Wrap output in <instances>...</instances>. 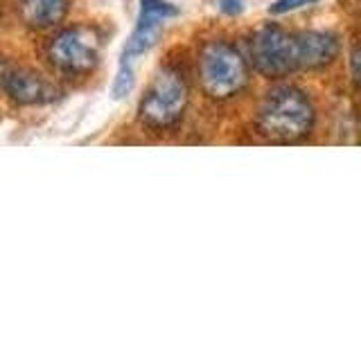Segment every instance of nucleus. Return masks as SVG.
Segmentation results:
<instances>
[{
	"instance_id": "nucleus-10",
	"label": "nucleus",
	"mask_w": 361,
	"mask_h": 338,
	"mask_svg": "<svg viewBox=\"0 0 361 338\" xmlns=\"http://www.w3.org/2000/svg\"><path fill=\"white\" fill-rule=\"evenodd\" d=\"M135 86V68L133 65H118L116 79L111 84V95L113 99H124Z\"/></svg>"
},
{
	"instance_id": "nucleus-1",
	"label": "nucleus",
	"mask_w": 361,
	"mask_h": 338,
	"mask_svg": "<svg viewBox=\"0 0 361 338\" xmlns=\"http://www.w3.org/2000/svg\"><path fill=\"white\" fill-rule=\"evenodd\" d=\"M316 108L310 95L296 86H280L264 97L257 129L274 142H300L314 129Z\"/></svg>"
},
{
	"instance_id": "nucleus-11",
	"label": "nucleus",
	"mask_w": 361,
	"mask_h": 338,
	"mask_svg": "<svg viewBox=\"0 0 361 338\" xmlns=\"http://www.w3.org/2000/svg\"><path fill=\"white\" fill-rule=\"evenodd\" d=\"M321 3V0H274L269 7L271 14H289V11H296V9H302V7H310V5H316Z\"/></svg>"
},
{
	"instance_id": "nucleus-12",
	"label": "nucleus",
	"mask_w": 361,
	"mask_h": 338,
	"mask_svg": "<svg viewBox=\"0 0 361 338\" xmlns=\"http://www.w3.org/2000/svg\"><path fill=\"white\" fill-rule=\"evenodd\" d=\"M219 9L226 16H237V14H242L244 0H219Z\"/></svg>"
},
{
	"instance_id": "nucleus-2",
	"label": "nucleus",
	"mask_w": 361,
	"mask_h": 338,
	"mask_svg": "<svg viewBox=\"0 0 361 338\" xmlns=\"http://www.w3.org/2000/svg\"><path fill=\"white\" fill-rule=\"evenodd\" d=\"M199 82L212 99H231L251 82V63L228 41H210L199 54Z\"/></svg>"
},
{
	"instance_id": "nucleus-9",
	"label": "nucleus",
	"mask_w": 361,
	"mask_h": 338,
	"mask_svg": "<svg viewBox=\"0 0 361 338\" xmlns=\"http://www.w3.org/2000/svg\"><path fill=\"white\" fill-rule=\"evenodd\" d=\"M18 14L32 30H50L66 18L68 0H18Z\"/></svg>"
},
{
	"instance_id": "nucleus-3",
	"label": "nucleus",
	"mask_w": 361,
	"mask_h": 338,
	"mask_svg": "<svg viewBox=\"0 0 361 338\" xmlns=\"http://www.w3.org/2000/svg\"><path fill=\"white\" fill-rule=\"evenodd\" d=\"M190 104V86L185 75L174 65L158 70L154 82L140 99L138 115L149 129L165 131L183 120Z\"/></svg>"
},
{
	"instance_id": "nucleus-4",
	"label": "nucleus",
	"mask_w": 361,
	"mask_h": 338,
	"mask_svg": "<svg viewBox=\"0 0 361 338\" xmlns=\"http://www.w3.org/2000/svg\"><path fill=\"white\" fill-rule=\"evenodd\" d=\"M248 63L259 75L280 79L298 73V41L296 32H287L278 25L259 27L248 43Z\"/></svg>"
},
{
	"instance_id": "nucleus-5",
	"label": "nucleus",
	"mask_w": 361,
	"mask_h": 338,
	"mask_svg": "<svg viewBox=\"0 0 361 338\" xmlns=\"http://www.w3.org/2000/svg\"><path fill=\"white\" fill-rule=\"evenodd\" d=\"M48 56L56 70L66 75L93 73L102 56V34L90 25L66 27L48 45Z\"/></svg>"
},
{
	"instance_id": "nucleus-8",
	"label": "nucleus",
	"mask_w": 361,
	"mask_h": 338,
	"mask_svg": "<svg viewBox=\"0 0 361 338\" xmlns=\"http://www.w3.org/2000/svg\"><path fill=\"white\" fill-rule=\"evenodd\" d=\"M296 41L300 70H321V68L330 65L341 52V41L334 32L327 30L296 32Z\"/></svg>"
},
{
	"instance_id": "nucleus-7",
	"label": "nucleus",
	"mask_w": 361,
	"mask_h": 338,
	"mask_svg": "<svg viewBox=\"0 0 361 338\" xmlns=\"http://www.w3.org/2000/svg\"><path fill=\"white\" fill-rule=\"evenodd\" d=\"M5 95L18 106H43L56 99V88L43 75L27 68H9L0 77Z\"/></svg>"
},
{
	"instance_id": "nucleus-6",
	"label": "nucleus",
	"mask_w": 361,
	"mask_h": 338,
	"mask_svg": "<svg viewBox=\"0 0 361 338\" xmlns=\"http://www.w3.org/2000/svg\"><path fill=\"white\" fill-rule=\"evenodd\" d=\"M178 16V7L169 0H140V11L131 37L127 39L120 54V65H133L142 54L158 43L163 27L169 18Z\"/></svg>"
}]
</instances>
